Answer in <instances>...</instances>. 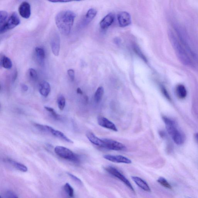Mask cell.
<instances>
[{
	"label": "cell",
	"instance_id": "cell-24",
	"mask_svg": "<svg viewBox=\"0 0 198 198\" xmlns=\"http://www.w3.org/2000/svg\"><path fill=\"white\" fill-rule=\"evenodd\" d=\"M58 107L60 110H63L66 106V100L65 97L63 94H60L57 98Z\"/></svg>",
	"mask_w": 198,
	"mask_h": 198
},
{
	"label": "cell",
	"instance_id": "cell-38",
	"mask_svg": "<svg viewBox=\"0 0 198 198\" xmlns=\"http://www.w3.org/2000/svg\"><path fill=\"white\" fill-rule=\"evenodd\" d=\"M77 93H78V94H83V92L82 91V90H81V89L80 88H78L77 89Z\"/></svg>",
	"mask_w": 198,
	"mask_h": 198
},
{
	"label": "cell",
	"instance_id": "cell-12",
	"mask_svg": "<svg viewBox=\"0 0 198 198\" xmlns=\"http://www.w3.org/2000/svg\"><path fill=\"white\" fill-rule=\"evenodd\" d=\"M97 123L100 126L104 128L115 131H118V129L115 124L105 117H99L97 118Z\"/></svg>",
	"mask_w": 198,
	"mask_h": 198
},
{
	"label": "cell",
	"instance_id": "cell-20",
	"mask_svg": "<svg viewBox=\"0 0 198 198\" xmlns=\"http://www.w3.org/2000/svg\"><path fill=\"white\" fill-rule=\"evenodd\" d=\"M7 162H9L12 166L14 167L15 169H18V170L21 171V172H26L28 171V168L25 165H23L20 162H16L12 159H6Z\"/></svg>",
	"mask_w": 198,
	"mask_h": 198
},
{
	"label": "cell",
	"instance_id": "cell-13",
	"mask_svg": "<svg viewBox=\"0 0 198 198\" xmlns=\"http://www.w3.org/2000/svg\"><path fill=\"white\" fill-rule=\"evenodd\" d=\"M47 132L50 133L52 135L54 136L56 138H60L66 142L71 144H73V141L67 138L63 133L61 131H58V130L54 129V128L50 126L47 125Z\"/></svg>",
	"mask_w": 198,
	"mask_h": 198
},
{
	"label": "cell",
	"instance_id": "cell-9",
	"mask_svg": "<svg viewBox=\"0 0 198 198\" xmlns=\"http://www.w3.org/2000/svg\"><path fill=\"white\" fill-rule=\"evenodd\" d=\"M104 159L109 161L110 162L121 163L129 164L131 163V159L121 155H104Z\"/></svg>",
	"mask_w": 198,
	"mask_h": 198
},
{
	"label": "cell",
	"instance_id": "cell-26",
	"mask_svg": "<svg viewBox=\"0 0 198 198\" xmlns=\"http://www.w3.org/2000/svg\"><path fill=\"white\" fill-rule=\"evenodd\" d=\"M8 14L5 11H0V27L3 26L8 20Z\"/></svg>",
	"mask_w": 198,
	"mask_h": 198
},
{
	"label": "cell",
	"instance_id": "cell-34",
	"mask_svg": "<svg viewBox=\"0 0 198 198\" xmlns=\"http://www.w3.org/2000/svg\"><path fill=\"white\" fill-rule=\"evenodd\" d=\"M67 74L68 75L69 77H70V80L72 81H73L75 78V72L74 70L72 69H69L67 70Z\"/></svg>",
	"mask_w": 198,
	"mask_h": 198
},
{
	"label": "cell",
	"instance_id": "cell-19",
	"mask_svg": "<svg viewBox=\"0 0 198 198\" xmlns=\"http://www.w3.org/2000/svg\"><path fill=\"white\" fill-rule=\"evenodd\" d=\"M86 137L90 142L95 145L100 147L102 146L103 140L100 139L92 132L88 131L86 134Z\"/></svg>",
	"mask_w": 198,
	"mask_h": 198
},
{
	"label": "cell",
	"instance_id": "cell-17",
	"mask_svg": "<svg viewBox=\"0 0 198 198\" xmlns=\"http://www.w3.org/2000/svg\"><path fill=\"white\" fill-rule=\"evenodd\" d=\"M35 56L38 63L41 66H44L45 52L43 48L40 47H36L35 49Z\"/></svg>",
	"mask_w": 198,
	"mask_h": 198
},
{
	"label": "cell",
	"instance_id": "cell-37",
	"mask_svg": "<svg viewBox=\"0 0 198 198\" xmlns=\"http://www.w3.org/2000/svg\"><path fill=\"white\" fill-rule=\"evenodd\" d=\"M49 2H53V3H56V2H62V3H66V2H72L71 1H49Z\"/></svg>",
	"mask_w": 198,
	"mask_h": 198
},
{
	"label": "cell",
	"instance_id": "cell-18",
	"mask_svg": "<svg viewBox=\"0 0 198 198\" xmlns=\"http://www.w3.org/2000/svg\"><path fill=\"white\" fill-rule=\"evenodd\" d=\"M131 178L136 184L141 189L146 192H151L150 188L148 184L141 178L136 176H132L131 177Z\"/></svg>",
	"mask_w": 198,
	"mask_h": 198
},
{
	"label": "cell",
	"instance_id": "cell-39",
	"mask_svg": "<svg viewBox=\"0 0 198 198\" xmlns=\"http://www.w3.org/2000/svg\"><path fill=\"white\" fill-rule=\"evenodd\" d=\"M194 138L196 142L198 143V133H196L194 134Z\"/></svg>",
	"mask_w": 198,
	"mask_h": 198
},
{
	"label": "cell",
	"instance_id": "cell-3",
	"mask_svg": "<svg viewBox=\"0 0 198 198\" xmlns=\"http://www.w3.org/2000/svg\"><path fill=\"white\" fill-rule=\"evenodd\" d=\"M162 119L166 125L168 134L175 143L179 145L183 144L185 141V135L178 129L176 121L166 116L162 117Z\"/></svg>",
	"mask_w": 198,
	"mask_h": 198
},
{
	"label": "cell",
	"instance_id": "cell-29",
	"mask_svg": "<svg viewBox=\"0 0 198 198\" xmlns=\"http://www.w3.org/2000/svg\"><path fill=\"white\" fill-rule=\"evenodd\" d=\"M65 191L67 193L70 197L73 198L74 196V190L69 183H66L64 186Z\"/></svg>",
	"mask_w": 198,
	"mask_h": 198
},
{
	"label": "cell",
	"instance_id": "cell-32",
	"mask_svg": "<svg viewBox=\"0 0 198 198\" xmlns=\"http://www.w3.org/2000/svg\"><path fill=\"white\" fill-rule=\"evenodd\" d=\"M5 196V198H18L15 192L11 190L7 191Z\"/></svg>",
	"mask_w": 198,
	"mask_h": 198
},
{
	"label": "cell",
	"instance_id": "cell-16",
	"mask_svg": "<svg viewBox=\"0 0 198 198\" xmlns=\"http://www.w3.org/2000/svg\"><path fill=\"white\" fill-rule=\"evenodd\" d=\"M39 93L43 97H46L50 92L51 86L48 82L44 80L39 83Z\"/></svg>",
	"mask_w": 198,
	"mask_h": 198
},
{
	"label": "cell",
	"instance_id": "cell-21",
	"mask_svg": "<svg viewBox=\"0 0 198 198\" xmlns=\"http://www.w3.org/2000/svg\"><path fill=\"white\" fill-rule=\"evenodd\" d=\"M176 93L177 97L180 99L185 98L187 95L186 89L185 86L182 84H179L177 86Z\"/></svg>",
	"mask_w": 198,
	"mask_h": 198
},
{
	"label": "cell",
	"instance_id": "cell-31",
	"mask_svg": "<svg viewBox=\"0 0 198 198\" xmlns=\"http://www.w3.org/2000/svg\"><path fill=\"white\" fill-rule=\"evenodd\" d=\"M160 89L161 91H162V94H163L164 97H166L167 100L170 101V100H171L170 96H169L167 90L166 88H165V86L162 85H161L160 86Z\"/></svg>",
	"mask_w": 198,
	"mask_h": 198
},
{
	"label": "cell",
	"instance_id": "cell-2",
	"mask_svg": "<svg viewBox=\"0 0 198 198\" xmlns=\"http://www.w3.org/2000/svg\"><path fill=\"white\" fill-rule=\"evenodd\" d=\"M168 35L172 47L179 61L185 66L193 67V63L173 32L172 31H169Z\"/></svg>",
	"mask_w": 198,
	"mask_h": 198
},
{
	"label": "cell",
	"instance_id": "cell-4",
	"mask_svg": "<svg viewBox=\"0 0 198 198\" xmlns=\"http://www.w3.org/2000/svg\"><path fill=\"white\" fill-rule=\"evenodd\" d=\"M54 151L56 155L63 159L67 160L75 163H77L80 162V157L78 155L66 147L56 146L55 147Z\"/></svg>",
	"mask_w": 198,
	"mask_h": 198
},
{
	"label": "cell",
	"instance_id": "cell-28",
	"mask_svg": "<svg viewBox=\"0 0 198 198\" xmlns=\"http://www.w3.org/2000/svg\"><path fill=\"white\" fill-rule=\"evenodd\" d=\"M45 109L48 112L50 113L52 116L54 118L55 120H60V117L58 114H57L54 110V109L51 108V107H45Z\"/></svg>",
	"mask_w": 198,
	"mask_h": 198
},
{
	"label": "cell",
	"instance_id": "cell-10",
	"mask_svg": "<svg viewBox=\"0 0 198 198\" xmlns=\"http://www.w3.org/2000/svg\"><path fill=\"white\" fill-rule=\"evenodd\" d=\"M118 20L120 26L125 27L131 25V18L130 14L127 12H121L118 14Z\"/></svg>",
	"mask_w": 198,
	"mask_h": 198
},
{
	"label": "cell",
	"instance_id": "cell-40",
	"mask_svg": "<svg viewBox=\"0 0 198 198\" xmlns=\"http://www.w3.org/2000/svg\"><path fill=\"white\" fill-rule=\"evenodd\" d=\"M1 198H2V197H1Z\"/></svg>",
	"mask_w": 198,
	"mask_h": 198
},
{
	"label": "cell",
	"instance_id": "cell-23",
	"mask_svg": "<svg viewBox=\"0 0 198 198\" xmlns=\"http://www.w3.org/2000/svg\"><path fill=\"white\" fill-rule=\"evenodd\" d=\"M104 89L102 87H99L97 89L94 95V99L96 102L99 103L101 101L104 95Z\"/></svg>",
	"mask_w": 198,
	"mask_h": 198
},
{
	"label": "cell",
	"instance_id": "cell-33",
	"mask_svg": "<svg viewBox=\"0 0 198 198\" xmlns=\"http://www.w3.org/2000/svg\"><path fill=\"white\" fill-rule=\"evenodd\" d=\"M67 174L70 176V177L71 178V179H73L75 182H76V183L80 184H81L82 183L81 180L80 179H79L78 178H77V176H75V175L72 174L71 173H69V172H67Z\"/></svg>",
	"mask_w": 198,
	"mask_h": 198
},
{
	"label": "cell",
	"instance_id": "cell-15",
	"mask_svg": "<svg viewBox=\"0 0 198 198\" xmlns=\"http://www.w3.org/2000/svg\"><path fill=\"white\" fill-rule=\"evenodd\" d=\"M97 13V11L95 9L91 8L89 9L82 22V26H85L90 23L96 16Z\"/></svg>",
	"mask_w": 198,
	"mask_h": 198
},
{
	"label": "cell",
	"instance_id": "cell-36",
	"mask_svg": "<svg viewBox=\"0 0 198 198\" xmlns=\"http://www.w3.org/2000/svg\"><path fill=\"white\" fill-rule=\"evenodd\" d=\"M21 87H22V90H24V91H27V90H28V87L26 85V84H21Z\"/></svg>",
	"mask_w": 198,
	"mask_h": 198
},
{
	"label": "cell",
	"instance_id": "cell-30",
	"mask_svg": "<svg viewBox=\"0 0 198 198\" xmlns=\"http://www.w3.org/2000/svg\"><path fill=\"white\" fill-rule=\"evenodd\" d=\"M28 74L29 77L31 78L32 80H36L37 78V73L35 69L30 68L28 70Z\"/></svg>",
	"mask_w": 198,
	"mask_h": 198
},
{
	"label": "cell",
	"instance_id": "cell-7",
	"mask_svg": "<svg viewBox=\"0 0 198 198\" xmlns=\"http://www.w3.org/2000/svg\"><path fill=\"white\" fill-rule=\"evenodd\" d=\"M103 145L102 147L107 149L114 151H124L126 147L121 143L110 138H103Z\"/></svg>",
	"mask_w": 198,
	"mask_h": 198
},
{
	"label": "cell",
	"instance_id": "cell-35",
	"mask_svg": "<svg viewBox=\"0 0 198 198\" xmlns=\"http://www.w3.org/2000/svg\"><path fill=\"white\" fill-rule=\"evenodd\" d=\"M18 76V72L17 70H15L14 72L13 76H12V81L13 82L15 81V80H16L17 77Z\"/></svg>",
	"mask_w": 198,
	"mask_h": 198
},
{
	"label": "cell",
	"instance_id": "cell-41",
	"mask_svg": "<svg viewBox=\"0 0 198 198\" xmlns=\"http://www.w3.org/2000/svg\"></svg>",
	"mask_w": 198,
	"mask_h": 198
},
{
	"label": "cell",
	"instance_id": "cell-6",
	"mask_svg": "<svg viewBox=\"0 0 198 198\" xmlns=\"http://www.w3.org/2000/svg\"><path fill=\"white\" fill-rule=\"evenodd\" d=\"M104 169L110 175L115 177L116 178L121 181L123 183L125 184L126 186L131 189V191L134 192V193L135 192V190H134V189L130 181L122 173H121L120 171H119L117 168L112 166H108L104 168Z\"/></svg>",
	"mask_w": 198,
	"mask_h": 198
},
{
	"label": "cell",
	"instance_id": "cell-27",
	"mask_svg": "<svg viewBox=\"0 0 198 198\" xmlns=\"http://www.w3.org/2000/svg\"><path fill=\"white\" fill-rule=\"evenodd\" d=\"M157 182L163 187L169 189H172V186L165 178L160 177L157 179Z\"/></svg>",
	"mask_w": 198,
	"mask_h": 198
},
{
	"label": "cell",
	"instance_id": "cell-22",
	"mask_svg": "<svg viewBox=\"0 0 198 198\" xmlns=\"http://www.w3.org/2000/svg\"><path fill=\"white\" fill-rule=\"evenodd\" d=\"M1 67L6 69H10L12 67V63L10 59L5 56L1 58Z\"/></svg>",
	"mask_w": 198,
	"mask_h": 198
},
{
	"label": "cell",
	"instance_id": "cell-5",
	"mask_svg": "<svg viewBox=\"0 0 198 198\" xmlns=\"http://www.w3.org/2000/svg\"><path fill=\"white\" fill-rule=\"evenodd\" d=\"M20 23L18 14L14 12L11 14L5 23L2 26L0 27V33H4L7 31L11 30L18 26Z\"/></svg>",
	"mask_w": 198,
	"mask_h": 198
},
{
	"label": "cell",
	"instance_id": "cell-11",
	"mask_svg": "<svg viewBox=\"0 0 198 198\" xmlns=\"http://www.w3.org/2000/svg\"><path fill=\"white\" fill-rule=\"evenodd\" d=\"M19 15L25 19H28L30 17L31 14L30 4L26 1L21 3L18 8Z\"/></svg>",
	"mask_w": 198,
	"mask_h": 198
},
{
	"label": "cell",
	"instance_id": "cell-14",
	"mask_svg": "<svg viewBox=\"0 0 198 198\" xmlns=\"http://www.w3.org/2000/svg\"><path fill=\"white\" fill-rule=\"evenodd\" d=\"M114 19V14L111 13L108 14L106 15L100 22V27L103 29H107L113 23Z\"/></svg>",
	"mask_w": 198,
	"mask_h": 198
},
{
	"label": "cell",
	"instance_id": "cell-1",
	"mask_svg": "<svg viewBox=\"0 0 198 198\" xmlns=\"http://www.w3.org/2000/svg\"><path fill=\"white\" fill-rule=\"evenodd\" d=\"M76 17V14L70 10L61 11L57 14L55 22L61 33L65 35L69 34Z\"/></svg>",
	"mask_w": 198,
	"mask_h": 198
},
{
	"label": "cell",
	"instance_id": "cell-8",
	"mask_svg": "<svg viewBox=\"0 0 198 198\" xmlns=\"http://www.w3.org/2000/svg\"><path fill=\"white\" fill-rule=\"evenodd\" d=\"M50 46L53 54L56 56H58L60 50V39L57 32H55L52 34L50 39Z\"/></svg>",
	"mask_w": 198,
	"mask_h": 198
},
{
	"label": "cell",
	"instance_id": "cell-25",
	"mask_svg": "<svg viewBox=\"0 0 198 198\" xmlns=\"http://www.w3.org/2000/svg\"><path fill=\"white\" fill-rule=\"evenodd\" d=\"M133 49L134 52H135L136 54L138 55V56H139L141 59H142L145 63H148V60H147L146 57L144 56L142 52L141 51V49L138 47V46H137V45H134L133 46Z\"/></svg>",
	"mask_w": 198,
	"mask_h": 198
}]
</instances>
